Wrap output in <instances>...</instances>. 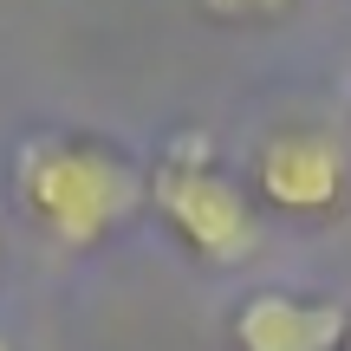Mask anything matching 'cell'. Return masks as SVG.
I'll list each match as a JSON object with an SVG mask.
<instances>
[{"label": "cell", "mask_w": 351, "mask_h": 351, "mask_svg": "<svg viewBox=\"0 0 351 351\" xmlns=\"http://www.w3.org/2000/svg\"><path fill=\"white\" fill-rule=\"evenodd\" d=\"M0 351H13V345H7V332H0Z\"/></svg>", "instance_id": "8"}, {"label": "cell", "mask_w": 351, "mask_h": 351, "mask_svg": "<svg viewBox=\"0 0 351 351\" xmlns=\"http://www.w3.org/2000/svg\"><path fill=\"white\" fill-rule=\"evenodd\" d=\"M208 20H221V26H274L280 13H293L300 0H195Z\"/></svg>", "instance_id": "5"}, {"label": "cell", "mask_w": 351, "mask_h": 351, "mask_svg": "<svg viewBox=\"0 0 351 351\" xmlns=\"http://www.w3.org/2000/svg\"><path fill=\"white\" fill-rule=\"evenodd\" d=\"M13 208L59 247H104L150 208V169L104 130H33L7 169Z\"/></svg>", "instance_id": "1"}, {"label": "cell", "mask_w": 351, "mask_h": 351, "mask_svg": "<svg viewBox=\"0 0 351 351\" xmlns=\"http://www.w3.org/2000/svg\"><path fill=\"white\" fill-rule=\"evenodd\" d=\"M345 306L326 293H300V287H261L234 306L228 332L234 351H339L345 339Z\"/></svg>", "instance_id": "4"}, {"label": "cell", "mask_w": 351, "mask_h": 351, "mask_svg": "<svg viewBox=\"0 0 351 351\" xmlns=\"http://www.w3.org/2000/svg\"><path fill=\"white\" fill-rule=\"evenodd\" d=\"M254 202L293 215V221H332L351 208V156L319 124H280L247 156Z\"/></svg>", "instance_id": "3"}, {"label": "cell", "mask_w": 351, "mask_h": 351, "mask_svg": "<svg viewBox=\"0 0 351 351\" xmlns=\"http://www.w3.org/2000/svg\"><path fill=\"white\" fill-rule=\"evenodd\" d=\"M0 274H7V241H0Z\"/></svg>", "instance_id": "7"}, {"label": "cell", "mask_w": 351, "mask_h": 351, "mask_svg": "<svg viewBox=\"0 0 351 351\" xmlns=\"http://www.w3.org/2000/svg\"><path fill=\"white\" fill-rule=\"evenodd\" d=\"M150 169V208L163 228L208 267H241L261 254V202L234 169L215 156L202 130H182L156 150Z\"/></svg>", "instance_id": "2"}, {"label": "cell", "mask_w": 351, "mask_h": 351, "mask_svg": "<svg viewBox=\"0 0 351 351\" xmlns=\"http://www.w3.org/2000/svg\"><path fill=\"white\" fill-rule=\"evenodd\" d=\"M339 351H351V319H345V339H339Z\"/></svg>", "instance_id": "6"}]
</instances>
